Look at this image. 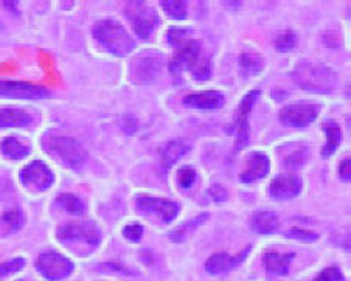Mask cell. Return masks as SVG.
Instances as JSON below:
<instances>
[{"instance_id": "obj_27", "label": "cell", "mask_w": 351, "mask_h": 281, "mask_svg": "<svg viewBox=\"0 0 351 281\" xmlns=\"http://www.w3.org/2000/svg\"><path fill=\"white\" fill-rule=\"evenodd\" d=\"M56 201L70 215H83L86 212L84 202L75 195H69V193H66V195L58 196Z\"/></svg>"}, {"instance_id": "obj_22", "label": "cell", "mask_w": 351, "mask_h": 281, "mask_svg": "<svg viewBox=\"0 0 351 281\" xmlns=\"http://www.w3.org/2000/svg\"><path fill=\"white\" fill-rule=\"evenodd\" d=\"M252 230L260 235H269L278 228V218L272 212H258L252 216Z\"/></svg>"}, {"instance_id": "obj_1", "label": "cell", "mask_w": 351, "mask_h": 281, "mask_svg": "<svg viewBox=\"0 0 351 281\" xmlns=\"http://www.w3.org/2000/svg\"><path fill=\"white\" fill-rule=\"evenodd\" d=\"M189 70L193 78L199 81H206L212 75V66L207 55H204L201 42L196 39H190L182 47H179L178 53L174 55L171 64H169V72L176 78H179L182 70Z\"/></svg>"}, {"instance_id": "obj_19", "label": "cell", "mask_w": 351, "mask_h": 281, "mask_svg": "<svg viewBox=\"0 0 351 281\" xmlns=\"http://www.w3.org/2000/svg\"><path fill=\"white\" fill-rule=\"evenodd\" d=\"M294 254H277V252H269L263 258L265 267L269 273L274 275H286L289 271V266L294 260Z\"/></svg>"}, {"instance_id": "obj_6", "label": "cell", "mask_w": 351, "mask_h": 281, "mask_svg": "<svg viewBox=\"0 0 351 281\" xmlns=\"http://www.w3.org/2000/svg\"><path fill=\"white\" fill-rule=\"evenodd\" d=\"M125 13L131 22L134 32L142 39H149L156 27L159 25V16H157L156 10L145 2H128Z\"/></svg>"}, {"instance_id": "obj_3", "label": "cell", "mask_w": 351, "mask_h": 281, "mask_svg": "<svg viewBox=\"0 0 351 281\" xmlns=\"http://www.w3.org/2000/svg\"><path fill=\"white\" fill-rule=\"evenodd\" d=\"M56 235L66 247L73 249L78 255L90 254L101 243V232L93 222L64 224L58 228Z\"/></svg>"}, {"instance_id": "obj_31", "label": "cell", "mask_w": 351, "mask_h": 281, "mask_svg": "<svg viewBox=\"0 0 351 281\" xmlns=\"http://www.w3.org/2000/svg\"><path fill=\"white\" fill-rule=\"evenodd\" d=\"M286 236L297 239V241H303V243H314V241H317V238H319L317 233L303 230V228H292V230L286 232Z\"/></svg>"}, {"instance_id": "obj_11", "label": "cell", "mask_w": 351, "mask_h": 281, "mask_svg": "<svg viewBox=\"0 0 351 281\" xmlns=\"http://www.w3.org/2000/svg\"><path fill=\"white\" fill-rule=\"evenodd\" d=\"M320 112L319 104L311 103H295L283 108L280 112V120L283 125L292 127H306L317 120Z\"/></svg>"}, {"instance_id": "obj_35", "label": "cell", "mask_w": 351, "mask_h": 281, "mask_svg": "<svg viewBox=\"0 0 351 281\" xmlns=\"http://www.w3.org/2000/svg\"><path fill=\"white\" fill-rule=\"evenodd\" d=\"M314 281H343V275L337 267H328L322 272Z\"/></svg>"}, {"instance_id": "obj_26", "label": "cell", "mask_w": 351, "mask_h": 281, "mask_svg": "<svg viewBox=\"0 0 351 281\" xmlns=\"http://www.w3.org/2000/svg\"><path fill=\"white\" fill-rule=\"evenodd\" d=\"M23 224V213L13 210V212H7L0 218V230L3 232V235H10L19 230Z\"/></svg>"}, {"instance_id": "obj_16", "label": "cell", "mask_w": 351, "mask_h": 281, "mask_svg": "<svg viewBox=\"0 0 351 281\" xmlns=\"http://www.w3.org/2000/svg\"><path fill=\"white\" fill-rule=\"evenodd\" d=\"M271 169V160L263 152H250L247 157V168L239 175V180L244 184H252L255 180L266 178Z\"/></svg>"}, {"instance_id": "obj_21", "label": "cell", "mask_w": 351, "mask_h": 281, "mask_svg": "<svg viewBox=\"0 0 351 281\" xmlns=\"http://www.w3.org/2000/svg\"><path fill=\"white\" fill-rule=\"evenodd\" d=\"M33 121L32 115L19 109H0V127H25Z\"/></svg>"}, {"instance_id": "obj_8", "label": "cell", "mask_w": 351, "mask_h": 281, "mask_svg": "<svg viewBox=\"0 0 351 281\" xmlns=\"http://www.w3.org/2000/svg\"><path fill=\"white\" fill-rule=\"evenodd\" d=\"M36 269L45 280L60 281L73 272L72 261L56 252H45L38 258Z\"/></svg>"}, {"instance_id": "obj_12", "label": "cell", "mask_w": 351, "mask_h": 281, "mask_svg": "<svg viewBox=\"0 0 351 281\" xmlns=\"http://www.w3.org/2000/svg\"><path fill=\"white\" fill-rule=\"evenodd\" d=\"M258 97H260V90L254 89L241 99V104H239L238 117H237V146H235L238 151L244 148L249 142V115Z\"/></svg>"}, {"instance_id": "obj_37", "label": "cell", "mask_w": 351, "mask_h": 281, "mask_svg": "<svg viewBox=\"0 0 351 281\" xmlns=\"http://www.w3.org/2000/svg\"><path fill=\"white\" fill-rule=\"evenodd\" d=\"M305 152H306V149H302V151H297L295 154H291L288 159H286V165L291 168L302 167V163L305 162Z\"/></svg>"}, {"instance_id": "obj_4", "label": "cell", "mask_w": 351, "mask_h": 281, "mask_svg": "<svg viewBox=\"0 0 351 281\" xmlns=\"http://www.w3.org/2000/svg\"><path fill=\"white\" fill-rule=\"evenodd\" d=\"M93 36L114 56H126L136 47L131 34L115 21H99L93 27Z\"/></svg>"}, {"instance_id": "obj_30", "label": "cell", "mask_w": 351, "mask_h": 281, "mask_svg": "<svg viewBox=\"0 0 351 281\" xmlns=\"http://www.w3.org/2000/svg\"><path fill=\"white\" fill-rule=\"evenodd\" d=\"M23 266H25V260L23 258H14L8 262H2V265H0V278H5L11 273L22 271Z\"/></svg>"}, {"instance_id": "obj_15", "label": "cell", "mask_w": 351, "mask_h": 281, "mask_svg": "<svg viewBox=\"0 0 351 281\" xmlns=\"http://www.w3.org/2000/svg\"><path fill=\"white\" fill-rule=\"evenodd\" d=\"M302 191V180L295 175H277L269 185V196L278 201H286L298 196Z\"/></svg>"}, {"instance_id": "obj_33", "label": "cell", "mask_w": 351, "mask_h": 281, "mask_svg": "<svg viewBox=\"0 0 351 281\" xmlns=\"http://www.w3.org/2000/svg\"><path fill=\"white\" fill-rule=\"evenodd\" d=\"M297 44V38L292 33H286L283 36H280L277 40H275V49L278 51H289L295 47Z\"/></svg>"}, {"instance_id": "obj_18", "label": "cell", "mask_w": 351, "mask_h": 281, "mask_svg": "<svg viewBox=\"0 0 351 281\" xmlns=\"http://www.w3.org/2000/svg\"><path fill=\"white\" fill-rule=\"evenodd\" d=\"M190 151V145L185 140H171L162 148V165L165 169L171 168L176 162Z\"/></svg>"}, {"instance_id": "obj_14", "label": "cell", "mask_w": 351, "mask_h": 281, "mask_svg": "<svg viewBox=\"0 0 351 281\" xmlns=\"http://www.w3.org/2000/svg\"><path fill=\"white\" fill-rule=\"evenodd\" d=\"M250 250H252V247L249 245L247 249L239 252V254L235 256L224 254V252H222V254H215L213 256H210L207 261V265H206L207 272L212 275H219V273H226V272L232 271V269L238 267L245 258H247Z\"/></svg>"}, {"instance_id": "obj_10", "label": "cell", "mask_w": 351, "mask_h": 281, "mask_svg": "<svg viewBox=\"0 0 351 281\" xmlns=\"http://www.w3.org/2000/svg\"><path fill=\"white\" fill-rule=\"evenodd\" d=\"M136 207L140 213L156 215L160 218L163 224H171L179 215V206L174 201L168 199L153 197V196H138L136 199Z\"/></svg>"}, {"instance_id": "obj_29", "label": "cell", "mask_w": 351, "mask_h": 281, "mask_svg": "<svg viewBox=\"0 0 351 281\" xmlns=\"http://www.w3.org/2000/svg\"><path fill=\"white\" fill-rule=\"evenodd\" d=\"M191 36V30L189 28H171L167 33V39H168V44L176 47V49H179V47H182L185 42H189Z\"/></svg>"}, {"instance_id": "obj_7", "label": "cell", "mask_w": 351, "mask_h": 281, "mask_svg": "<svg viewBox=\"0 0 351 281\" xmlns=\"http://www.w3.org/2000/svg\"><path fill=\"white\" fill-rule=\"evenodd\" d=\"M163 66V56L160 51L148 50L142 51L132 60L131 76L136 84H151L159 78Z\"/></svg>"}, {"instance_id": "obj_24", "label": "cell", "mask_w": 351, "mask_h": 281, "mask_svg": "<svg viewBox=\"0 0 351 281\" xmlns=\"http://www.w3.org/2000/svg\"><path fill=\"white\" fill-rule=\"evenodd\" d=\"M263 69H265V61H263L260 55L247 51V53H243L239 56V70H241L243 76H255Z\"/></svg>"}, {"instance_id": "obj_32", "label": "cell", "mask_w": 351, "mask_h": 281, "mask_svg": "<svg viewBox=\"0 0 351 281\" xmlns=\"http://www.w3.org/2000/svg\"><path fill=\"white\" fill-rule=\"evenodd\" d=\"M196 178H197L196 171H195V169H193V168H190V167L182 168V169H180V171H179V174H178L179 185L182 186L184 190L191 188L193 184L196 182Z\"/></svg>"}, {"instance_id": "obj_20", "label": "cell", "mask_w": 351, "mask_h": 281, "mask_svg": "<svg viewBox=\"0 0 351 281\" xmlns=\"http://www.w3.org/2000/svg\"><path fill=\"white\" fill-rule=\"evenodd\" d=\"M322 130H324L325 136H326V143L324 146V149H322V156L324 157H331L335 154L336 149L339 148V145L342 142V131H341V126L337 125L336 121H324V125H322Z\"/></svg>"}, {"instance_id": "obj_38", "label": "cell", "mask_w": 351, "mask_h": 281, "mask_svg": "<svg viewBox=\"0 0 351 281\" xmlns=\"http://www.w3.org/2000/svg\"><path fill=\"white\" fill-rule=\"evenodd\" d=\"M339 174H341V178L343 180H350V157H347V159L342 160L341 163V168H339Z\"/></svg>"}, {"instance_id": "obj_17", "label": "cell", "mask_w": 351, "mask_h": 281, "mask_svg": "<svg viewBox=\"0 0 351 281\" xmlns=\"http://www.w3.org/2000/svg\"><path fill=\"white\" fill-rule=\"evenodd\" d=\"M226 98L221 92L208 90L202 93H193L184 98V104L195 109H218L224 106Z\"/></svg>"}, {"instance_id": "obj_5", "label": "cell", "mask_w": 351, "mask_h": 281, "mask_svg": "<svg viewBox=\"0 0 351 281\" xmlns=\"http://www.w3.org/2000/svg\"><path fill=\"white\" fill-rule=\"evenodd\" d=\"M44 149L70 169L81 168L87 160L86 149L77 140L69 137H47L44 140Z\"/></svg>"}, {"instance_id": "obj_28", "label": "cell", "mask_w": 351, "mask_h": 281, "mask_svg": "<svg viewBox=\"0 0 351 281\" xmlns=\"http://www.w3.org/2000/svg\"><path fill=\"white\" fill-rule=\"evenodd\" d=\"M162 8L168 17L176 21H184L186 17V3L185 2H176V0H163Z\"/></svg>"}, {"instance_id": "obj_34", "label": "cell", "mask_w": 351, "mask_h": 281, "mask_svg": "<svg viewBox=\"0 0 351 281\" xmlns=\"http://www.w3.org/2000/svg\"><path fill=\"white\" fill-rule=\"evenodd\" d=\"M123 235L130 243H138L143 236V227L140 224H130L123 228Z\"/></svg>"}, {"instance_id": "obj_25", "label": "cell", "mask_w": 351, "mask_h": 281, "mask_svg": "<svg viewBox=\"0 0 351 281\" xmlns=\"http://www.w3.org/2000/svg\"><path fill=\"white\" fill-rule=\"evenodd\" d=\"M207 219H208V215L201 213L199 216H196L195 219H191L186 222V224L180 225L176 228V230H173L171 233H169V238H171V241H174V243H182L186 236L191 235V233L195 232L197 227H201Z\"/></svg>"}, {"instance_id": "obj_36", "label": "cell", "mask_w": 351, "mask_h": 281, "mask_svg": "<svg viewBox=\"0 0 351 281\" xmlns=\"http://www.w3.org/2000/svg\"><path fill=\"white\" fill-rule=\"evenodd\" d=\"M208 196L212 197L215 202H218V204L226 202L227 197H229V195H227V190L224 188V186H221V185H213L212 188L208 190Z\"/></svg>"}, {"instance_id": "obj_13", "label": "cell", "mask_w": 351, "mask_h": 281, "mask_svg": "<svg viewBox=\"0 0 351 281\" xmlns=\"http://www.w3.org/2000/svg\"><path fill=\"white\" fill-rule=\"evenodd\" d=\"M0 97L17 99H40L50 97V92L45 87L19 83V81H0Z\"/></svg>"}, {"instance_id": "obj_23", "label": "cell", "mask_w": 351, "mask_h": 281, "mask_svg": "<svg viewBox=\"0 0 351 281\" xmlns=\"http://www.w3.org/2000/svg\"><path fill=\"white\" fill-rule=\"evenodd\" d=\"M0 151H2V154L7 157V159L21 160L23 157L30 154V146L22 143L21 140H17L14 137H7L2 140V143H0Z\"/></svg>"}, {"instance_id": "obj_2", "label": "cell", "mask_w": 351, "mask_h": 281, "mask_svg": "<svg viewBox=\"0 0 351 281\" xmlns=\"http://www.w3.org/2000/svg\"><path fill=\"white\" fill-rule=\"evenodd\" d=\"M292 78L303 90L313 93H331L336 89V73L328 66L302 61L292 70Z\"/></svg>"}, {"instance_id": "obj_9", "label": "cell", "mask_w": 351, "mask_h": 281, "mask_svg": "<svg viewBox=\"0 0 351 281\" xmlns=\"http://www.w3.org/2000/svg\"><path fill=\"white\" fill-rule=\"evenodd\" d=\"M21 182L30 191H45L55 182V174L44 162L34 160L21 171Z\"/></svg>"}]
</instances>
